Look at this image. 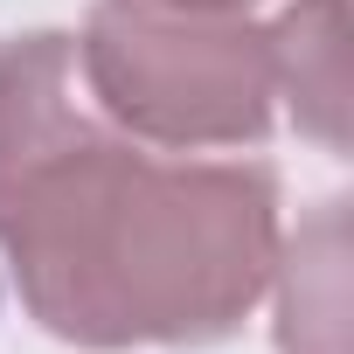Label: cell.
I'll return each mask as SVG.
<instances>
[{
	"instance_id": "obj_1",
	"label": "cell",
	"mask_w": 354,
	"mask_h": 354,
	"mask_svg": "<svg viewBox=\"0 0 354 354\" xmlns=\"http://www.w3.org/2000/svg\"><path fill=\"white\" fill-rule=\"evenodd\" d=\"M0 250L28 313L77 347L216 340L278 271L257 160H160L77 97L70 35L0 42Z\"/></svg>"
},
{
	"instance_id": "obj_2",
	"label": "cell",
	"mask_w": 354,
	"mask_h": 354,
	"mask_svg": "<svg viewBox=\"0 0 354 354\" xmlns=\"http://www.w3.org/2000/svg\"><path fill=\"white\" fill-rule=\"evenodd\" d=\"M77 63L97 111L153 146H243L271 125V28L243 8L97 0Z\"/></svg>"
},
{
	"instance_id": "obj_3",
	"label": "cell",
	"mask_w": 354,
	"mask_h": 354,
	"mask_svg": "<svg viewBox=\"0 0 354 354\" xmlns=\"http://www.w3.org/2000/svg\"><path fill=\"white\" fill-rule=\"evenodd\" d=\"M271 84L292 97L299 132L326 153L347 146V21L340 0H299L271 28Z\"/></svg>"
},
{
	"instance_id": "obj_4",
	"label": "cell",
	"mask_w": 354,
	"mask_h": 354,
	"mask_svg": "<svg viewBox=\"0 0 354 354\" xmlns=\"http://www.w3.org/2000/svg\"><path fill=\"white\" fill-rule=\"evenodd\" d=\"M195 8H250V0H195Z\"/></svg>"
}]
</instances>
